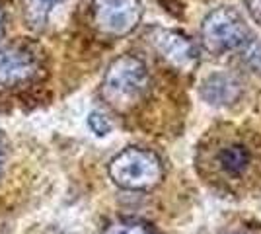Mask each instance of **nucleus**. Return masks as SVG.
<instances>
[{
  "label": "nucleus",
  "mask_w": 261,
  "mask_h": 234,
  "mask_svg": "<svg viewBox=\"0 0 261 234\" xmlns=\"http://www.w3.org/2000/svg\"><path fill=\"white\" fill-rule=\"evenodd\" d=\"M150 70L141 57L123 53L109 63L99 84V96L113 112H129L146 98Z\"/></svg>",
  "instance_id": "1"
},
{
  "label": "nucleus",
  "mask_w": 261,
  "mask_h": 234,
  "mask_svg": "<svg viewBox=\"0 0 261 234\" xmlns=\"http://www.w3.org/2000/svg\"><path fill=\"white\" fill-rule=\"evenodd\" d=\"M109 179L125 191H150L164 179L162 158L144 146H127L108 164Z\"/></svg>",
  "instance_id": "2"
},
{
  "label": "nucleus",
  "mask_w": 261,
  "mask_h": 234,
  "mask_svg": "<svg viewBox=\"0 0 261 234\" xmlns=\"http://www.w3.org/2000/svg\"><path fill=\"white\" fill-rule=\"evenodd\" d=\"M45 74L41 49L30 41L0 45V94L35 84Z\"/></svg>",
  "instance_id": "3"
},
{
  "label": "nucleus",
  "mask_w": 261,
  "mask_h": 234,
  "mask_svg": "<svg viewBox=\"0 0 261 234\" xmlns=\"http://www.w3.org/2000/svg\"><path fill=\"white\" fill-rule=\"evenodd\" d=\"M251 39L244 16L232 6H218L201 22V45L213 55L240 51Z\"/></svg>",
  "instance_id": "4"
},
{
  "label": "nucleus",
  "mask_w": 261,
  "mask_h": 234,
  "mask_svg": "<svg viewBox=\"0 0 261 234\" xmlns=\"http://www.w3.org/2000/svg\"><path fill=\"white\" fill-rule=\"evenodd\" d=\"M90 12L99 34L125 37L139 28L144 10L141 0H92Z\"/></svg>",
  "instance_id": "5"
},
{
  "label": "nucleus",
  "mask_w": 261,
  "mask_h": 234,
  "mask_svg": "<svg viewBox=\"0 0 261 234\" xmlns=\"http://www.w3.org/2000/svg\"><path fill=\"white\" fill-rule=\"evenodd\" d=\"M148 41L154 51L177 70L189 72L199 65V47L181 30L152 28L148 32Z\"/></svg>",
  "instance_id": "6"
},
{
  "label": "nucleus",
  "mask_w": 261,
  "mask_h": 234,
  "mask_svg": "<svg viewBox=\"0 0 261 234\" xmlns=\"http://www.w3.org/2000/svg\"><path fill=\"white\" fill-rule=\"evenodd\" d=\"M240 94H242L240 78L224 70L208 74L199 86V96L203 98V101H207L208 106H215V108L232 106L234 101H238Z\"/></svg>",
  "instance_id": "7"
},
{
  "label": "nucleus",
  "mask_w": 261,
  "mask_h": 234,
  "mask_svg": "<svg viewBox=\"0 0 261 234\" xmlns=\"http://www.w3.org/2000/svg\"><path fill=\"white\" fill-rule=\"evenodd\" d=\"M217 160L224 174H228L232 178H238V176H242V174L250 168L251 154L246 146L228 145L218 150Z\"/></svg>",
  "instance_id": "8"
},
{
  "label": "nucleus",
  "mask_w": 261,
  "mask_h": 234,
  "mask_svg": "<svg viewBox=\"0 0 261 234\" xmlns=\"http://www.w3.org/2000/svg\"><path fill=\"white\" fill-rule=\"evenodd\" d=\"M63 2L65 0H22L23 22L33 32H41L49 22L53 8Z\"/></svg>",
  "instance_id": "9"
},
{
  "label": "nucleus",
  "mask_w": 261,
  "mask_h": 234,
  "mask_svg": "<svg viewBox=\"0 0 261 234\" xmlns=\"http://www.w3.org/2000/svg\"><path fill=\"white\" fill-rule=\"evenodd\" d=\"M101 234H160L154 226L141 219H115L109 221Z\"/></svg>",
  "instance_id": "10"
},
{
  "label": "nucleus",
  "mask_w": 261,
  "mask_h": 234,
  "mask_svg": "<svg viewBox=\"0 0 261 234\" xmlns=\"http://www.w3.org/2000/svg\"><path fill=\"white\" fill-rule=\"evenodd\" d=\"M240 55H242L244 65L250 68L251 72L261 74V39L259 37H253V35H251L250 41L240 49Z\"/></svg>",
  "instance_id": "11"
},
{
  "label": "nucleus",
  "mask_w": 261,
  "mask_h": 234,
  "mask_svg": "<svg viewBox=\"0 0 261 234\" xmlns=\"http://www.w3.org/2000/svg\"><path fill=\"white\" fill-rule=\"evenodd\" d=\"M88 127L96 137H106V135L111 133V121L108 119V115L101 112H90Z\"/></svg>",
  "instance_id": "12"
},
{
  "label": "nucleus",
  "mask_w": 261,
  "mask_h": 234,
  "mask_svg": "<svg viewBox=\"0 0 261 234\" xmlns=\"http://www.w3.org/2000/svg\"><path fill=\"white\" fill-rule=\"evenodd\" d=\"M244 6L251 16V20L261 25V0H244Z\"/></svg>",
  "instance_id": "13"
},
{
  "label": "nucleus",
  "mask_w": 261,
  "mask_h": 234,
  "mask_svg": "<svg viewBox=\"0 0 261 234\" xmlns=\"http://www.w3.org/2000/svg\"><path fill=\"white\" fill-rule=\"evenodd\" d=\"M6 156H8V146H6L4 137L0 135V176H2V170H4V164H6Z\"/></svg>",
  "instance_id": "14"
},
{
  "label": "nucleus",
  "mask_w": 261,
  "mask_h": 234,
  "mask_svg": "<svg viewBox=\"0 0 261 234\" xmlns=\"http://www.w3.org/2000/svg\"><path fill=\"white\" fill-rule=\"evenodd\" d=\"M6 35V12H4V6L0 4V43Z\"/></svg>",
  "instance_id": "15"
},
{
  "label": "nucleus",
  "mask_w": 261,
  "mask_h": 234,
  "mask_svg": "<svg viewBox=\"0 0 261 234\" xmlns=\"http://www.w3.org/2000/svg\"><path fill=\"white\" fill-rule=\"evenodd\" d=\"M226 234H246V232H238V230H232V232H226Z\"/></svg>",
  "instance_id": "16"
}]
</instances>
